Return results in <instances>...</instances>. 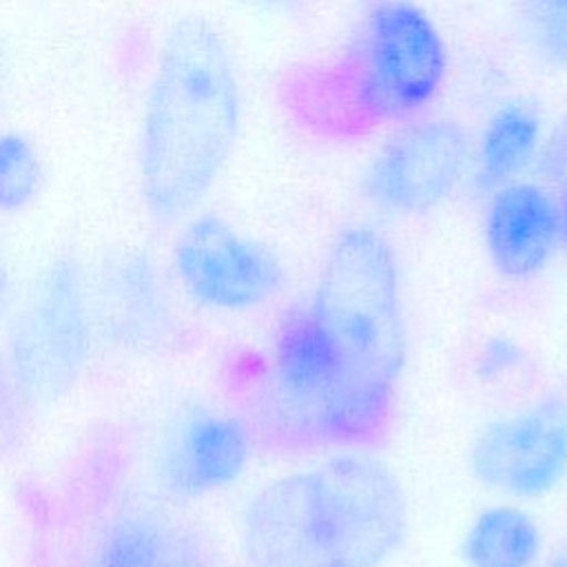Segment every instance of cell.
<instances>
[{
    "label": "cell",
    "mask_w": 567,
    "mask_h": 567,
    "mask_svg": "<svg viewBox=\"0 0 567 567\" xmlns=\"http://www.w3.org/2000/svg\"><path fill=\"white\" fill-rule=\"evenodd\" d=\"M241 126V86L230 49L202 16L177 20L146 91L137 179L148 215L188 217L217 182Z\"/></svg>",
    "instance_id": "obj_2"
},
{
    "label": "cell",
    "mask_w": 567,
    "mask_h": 567,
    "mask_svg": "<svg viewBox=\"0 0 567 567\" xmlns=\"http://www.w3.org/2000/svg\"><path fill=\"white\" fill-rule=\"evenodd\" d=\"M239 538L250 567H319L306 523L303 470L264 483L248 498Z\"/></svg>",
    "instance_id": "obj_12"
},
{
    "label": "cell",
    "mask_w": 567,
    "mask_h": 567,
    "mask_svg": "<svg viewBox=\"0 0 567 567\" xmlns=\"http://www.w3.org/2000/svg\"><path fill=\"white\" fill-rule=\"evenodd\" d=\"M0 295H2V270H0Z\"/></svg>",
    "instance_id": "obj_22"
},
{
    "label": "cell",
    "mask_w": 567,
    "mask_h": 567,
    "mask_svg": "<svg viewBox=\"0 0 567 567\" xmlns=\"http://www.w3.org/2000/svg\"><path fill=\"white\" fill-rule=\"evenodd\" d=\"M543 549V527L518 501L483 507L461 540L465 567H538Z\"/></svg>",
    "instance_id": "obj_14"
},
{
    "label": "cell",
    "mask_w": 567,
    "mask_h": 567,
    "mask_svg": "<svg viewBox=\"0 0 567 567\" xmlns=\"http://www.w3.org/2000/svg\"><path fill=\"white\" fill-rule=\"evenodd\" d=\"M525 348L509 334L487 337L474 354V377L483 385H496L512 379L525 365Z\"/></svg>",
    "instance_id": "obj_19"
},
{
    "label": "cell",
    "mask_w": 567,
    "mask_h": 567,
    "mask_svg": "<svg viewBox=\"0 0 567 567\" xmlns=\"http://www.w3.org/2000/svg\"><path fill=\"white\" fill-rule=\"evenodd\" d=\"M91 348V301L73 264L58 261L33 288L16 323L11 361L16 377L33 392H58L86 363Z\"/></svg>",
    "instance_id": "obj_8"
},
{
    "label": "cell",
    "mask_w": 567,
    "mask_h": 567,
    "mask_svg": "<svg viewBox=\"0 0 567 567\" xmlns=\"http://www.w3.org/2000/svg\"><path fill=\"white\" fill-rule=\"evenodd\" d=\"M106 319L122 343L148 346L166 321L164 288L151 261L131 255L120 259L104 281Z\"/></svg>",
    "instance_id": "obj_15"
},
{
    "label": "cell",
    "mask_w": 567,
    "mask_h": 567,
    "mask_svg": "<svg viewBox=\"0 0 567 567\" xmlns=\"http://www.w3.org/2000/svg\"><path fill=\"white\" fill-rule=\"evenodd\" d=\"M545 175L554 184L551 195L558 208L560 221V246L567 248V124L556 133L545 153Z\"/></svg>",
    "instance_id": "obj_20"
},
{
    "label": "cell",
    "mask_w": 567,
    "mask_h": 567,
    "mask_svg": "<svg viewBox=\"0 0 567 567\" xmlns=\"http://www.w3.org/2000/svg\"><path fill=\"white\" fill-rule=\"evenodd\" d=\"M474 144L447 117L410 122L390 137L365 171L368 199L392 215H423L463 182Z\"/></svg>",
    "instance_id": "obj_9"
},
{
    "label": "cell",
    "mask_w": 567,
    "mask_h": 567,
    "mask_svg": "<svg viewBox=\"0 0 567 567\" xmlns=\"http://www.w3.org/2000/svg\"><path fill=\"white\" fill-rule=\"evenodd\" d=\"M86 567H208L199 543L151 512H131L100 534Z\"/></svg>",
    "instance_id": "obj_13"
},
{
    "label": "cell",
    "mask_w": 567,
    "mask_h": 567,
    "mask_svg": "<svg viewBox=\"0 0 567 567\" xmlns=\"http://www.w3.org/2000/svg\"><path fill=\"white\" fill-rule=\"evenodd\" d=\"M538 567H567V549H563V551H558L556 556H551V558H547L543 565H538Z\"/></svg>",
    "instance_id": "obj_21"
},
{
    "label": "cell",
    "mask_w": 567,
    "mask_h": 567,
    "mask_svg": "<svg viewBox=\"0 0 567 567\" xmlns=\"http://www.w3.org/2000/svg\"><path fill=\"white\" fill-rule=\"evenodd\" d=\"M483 244L501 277L527 281L540 275L560 248V221L551 190L518 179L494 188L483 217Z\"/></svg>",
    "instance_id": "obj_11"
},
{
    "label": "cell",
    "mask_w": 567,
    "mask_h": 567,
    "mask_svg": "<svg viewBox=\"0 0 567 567\" xmlns=\"http://www.w3.org/2000/svg\"><path fill=\"white\" fill-rule=\"evenodd\" d=\"M339 361L357 377L394 385L408 363L401 272L390 239L365 224L330 244L306 301Z\"/></svg>",
    "instance_id": "obj_4"
},
{
    "label": "cell",
    "mask_w": 567,
    "mask_h": 567,
    "mask_svg": "<svg viewBox=\"0 0 567 567\" xmlns=\"http://www.w3.org/2000/svg\"><path fill=\"white\" fill-rule=\"evenodd\" d=\"M540 140V117L525 102L503 104L485 124L474 148L476 179L481 188L494 190L514 182L534 159Z\"/></svg>",
    "instance_id": "obj_16"
},
{
    "label": "cell",
    "mask_w": 567,
    "mask_h": 567,
    "mask_svg": "<svg viewBox=\"0 0 567 567\" xmlns=\"http://www.w3.org/2000/svg\"><path fill=\"white\" fill-rule=\"evenodd\" d=\"M42 186V162L29 137L22 133H0V213L27 210Z\"/></svg>",
    "instance_id": "obj_17"
},
{
    "label": "cell",
    "mask_w": 567,
    "mask_h": 567,
    "mask_svg": "<svg viewBox=\"0 0 567 567\" xmlns=\"http://www.w3.org/2000/svg\"><path fill=\"white\" fill-rule=\"evenodd\" d=\"M447 69L445 40L423 7L372 0L337 53L290 64L279 75L277 102L301 135L357 142L425 111Z\"/></svg>",
    "instance_id": "obj_1"
},
{
    "label": "cell",
    "mask_w": 567,
    "mask_h": 567,
    "mask_svg": "<svg viewBox=\"0 0 567 567\" xmlns=\"http://www.w3.org/2000/svg\"><path fill=\"white\" fill-rule=\"evenodd\" d=\"M306 523L319 567H383L410 523L394 470L363 450H346L303 470Z\"/></svg>",
    "instance_id": "obj_5"
},
{
    "label": "cell",
    "mask_w": 567,
    "mask_h": 567,
    "mask_svg": "<svg viewBox=\"0 0 567 567\" xmlns=\"http://www.w3.org/2000/svg\"><path fill=\"white\" fill-rule=\"evenodd\" d=\"M171 266L179 288L213 312H246L286 284L279 255L217 215H195L177 233Z\"/></svg>",
    "instance_id": "obj_6"
},
{
    "label": "cell",
    "mask_w": 567,
    "mask_h": 567,
    "mask_svg": "<svg viewBox=\"0 0 567 567\" xmlns=\"http://www.w3.org/2000/svg\"><path fill=\"white\" fill-rule=\"evenodd\" d=\"M264 381V430L284 450H363L390 432L396 388L352 374L308 303H295L279 317Z\"/></svg>",
    "instance_id": "obj_3"
},
{
    "label": "cell",
    "mask_w": 567,
    "mask_h": 567,
    "mask_svg": "<svg viewBox=\"0 0 567 567\" xmlns=\"http://www.w3.org/2000/svg\"><path fill=\"white\" fill-rule=\"evenodd\" d=\"M252 456V432L237 414L197 405L166 434L157 476L173 498H202L235 485Z\"/></svg>",
    "instance_id": "obj_10"
},
{
    "label": "cell",
    "mask_w": 567,
    "mask_h": 567,
    "mask_svg": "<svg viewBox=\"0 0 567 567\" xmlns=\"http://www.w3.org/2000/svg\"><path fill=\"white\" fill-rule=\"evenodd\" d=\"M0 75H2V64H0Z\"/></svg>",
    "instance_id": "obj_23"
},
{
    "label": "cell",
    "mask_w": 567,
    "mask_h": 567,
    "mask_svg": "<svg viewBox=\"0 0 567 567\" xmlns=\"http://www.w3.org/2000/svg\"><path fill=\"white\" fill-rule=\"evenodd\" d=\"M472 476L507 501H536L567 478V399L545 394L487 421L467 452Z\"/></svg>",
    "instance_id": "obj_7"
},
{
    "label": "cell",
    "mask_w": 567,
    "mask_h": 567,
    "mask_svg": "<svg viewBox=\"0 0 567 567\" xmlns=\"http://www.w3.org/2000/svg\"><path fill=\"white\" fill-rule=\"evenodd\" d=\"M540 51L567 66V0H523Z\"/></svg>",
    "instance_id": "obj_18"
}]
</instances>
